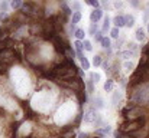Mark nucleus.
I'll return each instance as SVG.
<instances>
[{
    "instance_id": "nucleus-1",
    "label": "nucleus",
    "mask_w": 149,
    "mask_h": 138,
    "mask_svg": "<svg viewBox=\"0 0 149 138\" xmlns=\"http://www.w3.org/2000/svg\"><path fill=\"white\" fill-rule=\"evenodd\" d=\"M143 125H145V117L138 118V119H127L126 122H123V124L120 125L119 130H120L123 134H130V133H133V131L142 128Z\"/></svg>"
},
{
    "instance_id": "nucleus-2",
    "label": "nucleus",
    "mask_w": 149,
    "mask_h": 138,
    "mask_svg": "<svg viewBox=\"0 0 149 138\" xmlns=\"http://www.w3.org/2000/svg\"><path fill=\"white\" fill-rule=\"evenodd\" d=\"M122 114L127 118V119H138V118H142L145 117L143 115V109L141 106H129V108H125L122 111Z\"/></svg>"
},
{
    "instance_id": "nucleus-3",
    "label": "nucleus",
    "mask_w": 149,
    "mask_h": 138,
    "mask_svg": "<svg viewBox=\"0 0 149 138\" xmlns=\"http://www.w3.org/2000/svg\"><path fill=\"white\" fill-rule=\"evenodd\" d=\"M16 58H17V55L13 50V47H6V49H1L0 50V60H3L7 65L13 63L16 60Z\"/></svg>"
},
{
    "instance_id": "nucleus-4",
    "label": "nucleus",
    "mask_w": 149,
    "mask_h": 138,
    "mask_svg": "<svg viewBox=\"0 0 149 138\" xmlns=\"http://www.w3.org/2000/svg\"><path fill=\"white\" fill-rule=\"evenodd\" d=\"M97 112H96V109L94 108H91V109H88L84 115H83V118H84V122L86 124H93L94 121H96V118H97Z\"/></svg>"
},
{
    "instance_id": "nucleus-5",
    "label": "nucleus",
    "mask_w": 149,
    "mask_h": 138,
    "mask_svg": "<svg viewBox=\"0 0 149 138\" xmlns=\"http://www.w3.org/2000/svg\"><path fill=\"white\" fill-rule=\"evenodd\" d=\"M100 19H103V9H94L91 13H90V20L91 23H97Z\"/></svg>"
},
{
    "instance_id": "nucleus-6",
    "label": "nucleus",
    "mask_w": 149,
    "mask_h": 138,
    "mask_svg": "<svg viewBox=\"0 0 149 138\" xmlns=\"http://www.w3.org/2000/svg\"><path fill=\"white\" fill-rule=\"evenodd\" d=\"M111 22H113V25H114L116 27H125V26H126V17H125L123 14L114 16Z\"/></svg>"
},
{
    "instance_id": "nucleus-7",
    "label": "nucleus",
    "mask_w": 149,
    "mask_h": 138,
    "mask_svg": "<svg viewBox=\"0 0 149 138\" xmlns=\"http://www.w3.org/2000/svg\"><path fill=\"white\" fill-rule=\"evenodd\" d=\"M130 137L132 138H146L148 137V130L142 127V128H139V130L130 133Z\"/></svg>"
},
{
    "instance_id": "nucleus-8",
    "label": "nucleus",
    "mask_w": 149,
    "mask_h": 138,
    "mask_svg": "<svg viewBox=\"0 0 149 138\" xmlns=\"http://www.w3.org/2000/svg\"><path fill=\"white\" fill-rule=\"evenodd\" d=\"M77 55H78V59H80V62H81L83 69H84V71L90 69V62H88V59L84 56V53H77Z\"/></svg>"
},
{
    "instance_id": "nucleus-9",
    "label": "nucleus",
    "mask_w": 149,
    "mask_h": 138,
    "mask_svg": "<svg viewBox=\"0 0 149 138\" xmlns=\"http://www.w3.org/2000/svg\"><path fill=\"white\" fill-rule=\"evenodd\" d=\"M135 36H136V41H139V42L145 41V38H146V35H145V29H143V27H138L136 32H135Z\"/></svg>"
},
{
    "instance_id": "nucleus-10",
    "label": "nucleus",
    "mask_w": 149,
    "mask_h": 138,
    "mask_svg": "<svg viewBox=\"0 0 149 138\" xmlns=\"http://www.w3.org/2000/svg\"><path fill=\"white\" fill-rule=\"evenodd\" d=\"M74 49H75L77 53H83V50H84V42L75 39V42H74Z\"/></svg>"
},
{
    "instance_id": "nucleus-11",
    "label": "nucleus",
    "mask_w": 149,
    "mask_h": 138,
    "mask_svg": "<svg viewBox=\"0 0 149 138\" xmlns=\"http://www.w3.org/2000/svg\"><path fill=\"white\" fill-rule=\"evenodd\" d=\"M23 6V0H10V7L13 10H19Z\"/></svg>"
},
{
    "instance_id": "nucleus-12",
    "label": "nucleus",
    "mask_w": 149,
    "mask_h": 138,
    "mask_svg": "<svg viewBox=\"0 0 149 138\" xmlns=\"http://www.w3.org/2000/svg\"><path fill=\"white\" fill-rule=\"evenodd\" d=\"M81 17H83V14H81V12H74V13H72V16H71V23H74V25H77V23H80V20H81Z\"/></svg>"
},
{
    "instance_id": "nucleus-13",
    "label": "nucleus",
    "mask_w": 149,
    "mask_h": 138,
    "mask_svg": "<svg viewBox=\"0 0 149 138\" xmlns=\"http://www.w3.org/2000/svg\"><path fill=\"white\" fill-rule=\"evenodd\" d=\"M113 87H114V81L113 79H107L106 82H104V91L106 92H111L113 91Z\"/></svg>"
},
{
    "instance_id": "nucleus-14",
    "label": "nucleus",
    "mask_w": 149,
    "mask_h": 138,
    "mask_svg": "<svg viewBox=\"0 0 149 138\" xmlns=\"http://www.w3.org/2000/svg\"><path fill=\"white\" fill-rule=\"evenodd\" d=\"M61 9H62V13H64V14H67V16H68V14H71V13H74V12H72V9H71L65 1H61Z\"/></svg>"
},
{
    "instance_id": "nucleus-15",
    "label": "nucleus",
    "mask_w": 149,
    "mask_h": 138,
    "mask_svg": "<svg viewBox=\"0 0 149 138\" xmlns=\"http://www.w3.org/2000/svg\"><path fill=\"white\" fill-rule=\"evenodd\" d=\"M110 23H111L110 17H109V16H106V17H104V22H103V27H101V32H109V30H110Z\"/></svg>"
},
{
    "instance_id": "nucleus-16",
    "label": "nucleus",
    "mask_w": 149,
    "mask_h": 138,
    "mask_svg": "<svg viewBox=\"0 0 149 138\" xmlns=\"http://www.w3.org/2000/svg\"><path fill=\"white\" fill-rule=\"evenodd\" d=\"M74 36H75V39H78V41H84V39H86V32H84V29H77V30L74 32Z\"/></svg>"
},
{
    "instance_id": "nucleus-17",
    "label": "nucleus",
    "mask_w": 149,
    "mask_h": 138,
    "mask_svg": "<svg viewBox=\"0 0 149 138\" xmlns=\"http://www.w3.org/2000/svg\"><path fill=\"white\" fill-rule=\"evenodd\" d=\"M94 106H96V109H103V108H104V101H103L101 96H96V99H94Z\"/></svg>"
},
{
    "instance_id": "nucleus-18",
    "label": "nucleus",
    "mask_w": 149,
    "mask_h": 138,
    "mask_svg": "<svg viewBox=\"0 0 149 138\" xmlns=\"http://www.w3.org/2000/svg\"><path fill=\"white\" fill-rule=\"evenodd\" d=\"M101 47H104V49H109V47H111V41H110V38H107V36H104L103 39H101Z\"/></svg>"
},
{
    "instance_id": "nucleus-19",
    "label": "nucleus",
    "mask_w": 149,
    "mask_h": 138,
    "mask_svg": "<svg viewBox=\"0 0 149 138\" xmlns=\"http://www.w3.org/2000/svg\"><path fill=\"white\" fill-rule=\"evenodd\" d=\"M125 17H126V26L127 27H133L135 26V17L130 16V14H126Z\"/></svg>"
},
{
    "instance_id": "nucleus-20",
    "label": "nucleus",
    "mask_w": 149,
    "mask_h": 138,
    "mask_svg": "<svg viewBox=\"0 0 149 138\" xmlns=\"http://www.w3.org/2000/svg\"><path fill=\"white\" fill-rule=\"evenodd\" d=\"M119 35H120V27H113V29H110V36L113 38V39H117L119 38Z\"/></svg>"
},
{
    "instance_id": "nucleus-21",
    "label": "nucleus",
    "mask_w": 149,
    "mask_h": 138,
    "mask_svg": "<svg viewBox=\"0 0 149 138\" xmlns=\"http://www.w3.org/2000/svg\"><path fill=\"white\" fill-rule=\"evenodd\" d=\"M122 99V93L119 91H116L113 93V99H111V102H113V105H117L119 104V101Z\"/></svg>"
},
{
    "instance_id": "nucleus-22",
    "label": "nucleus",
    "mask_w": 149,
    "mask_h": 138,
    "mask_svg": "<svg viewBox=\"0 0 149 138\" xmlns=\"http://www.w3.org/2000/svg\"><path fill=\"white\" fill-rule=\"evenodd\" d=\"M101 63H103L101 56H100V55H94V56H93V65L97 68V66H101Z\"/></svg>"
},
{
    "instance_id": "nucleus-23",
    "label": "nucleus",
    "mask_w": 149,
    "mask_h": 138,
    "mask_svg": "<svg viewBox=\"0 0 149 138\" xmlns=\"http://www.w3.org/2000/svg\"><path fill=\"white\" fill-rule=\"evenodd\" d=\"M133 55H135V52H132V50H129V49L125 50V52H120V56L125 58V59H129V58H132Z\"/></svg>"
},
{
    "instance_id": "nucleus-24",
    "label": "nucleus",
    "mask_w": 149,
    "mask_h": 138,
    "mask_svg": "<svg viewBox=\"0 0 149 138\" xmlns=\"http://www.w3.org/2000/svg\"><path fill=\"white\" fill-rule=\"evenodd\" d=\"M86 3H87L88 6L94 7V9H99L100 7V0H86Z\"/></svg>"
},
{
    "instance_id": "nucleus-25",
    "label": "nucleus",
    "mask_w": 149,
    "mask_h": 138,
    "mask_svg": "<svg viewBox=\"0 0 149 138\" xmlns=\"http://www.w3.org/2000/svg\"><path fill=\"white\" fill-rule=\"evenodd\" d=\"M90 79H91L94 84L100 82V73H97V72H91V73H90Z\"/></svg>"
},
{
    "instance_id": "nucleus-26",
    "label": "nucleus",
    "mask_w": 149,
    "mask_h": 138,
    "mask_svg": "<svg viewBox=\"0 0 149 138\" xmlns=\"http://www.w3.org/2000/svg\"><path fill=\"white\" fill-rule=\"evenodd\" d=\"M61 138H77V137H75V134H74L72 130H67V131L62 134V137Z\"/></svg>"
},
{
    "instance_id": "nucleus-27",
    "label": "nucleus",
    "mask_w": 149,
    "mask_h": 138,
    "mask_svg": "<svg viewBox=\"0 0 149 138\" xmlns=\"http://www.w3.org/2000/svg\"><path fill=\"white\" fill-rule=\"evenodd\" d=\"M97 32H99V26H97V23H91V25H90V35L94 36Z\"/></svg>"
},
{
    "instance_id": "nucleus-28",
    "label": "nucleus",
    "mask_w": 149,
    "mask_h": 138,
    "mask_svg": "<svg viewBox=\"0 0 149 138\" xmlns=\"http://www.w3.org/2000/svg\"><path fill=\"white\" fill-rule=\"evenodd\" d=\"M7 20H9L7 12H0V23H6Z\"/></svg>"
},
{
    "instance_id": "nucleus-29",
    "label": "nucleus",
    "mask_w": 149,
    "mask_h": 138,
    "mask_svg": "<svg viewBox=\"0 0 149 138\" xmlns=\"http://www.w3.org/2000/svg\"><path fill=\"white\" fill-rule=\"evenodd\" d=\"M72 12H80L81 10V4H80V1H77V0H74L72 1Z\"/></svg>"
},
{
    "instance_id": "nucleus-30",
    "label": "nucleus",
    "mask_w": 149,
    "mask_h": 138,
    "mask_svg": "<svg viewBox=\"0 0 149 138\" xmlns=\"http://www.w3.org/2000/svg\"><path fill=\"white\" fill-rule=\"evenodd\" d=\"M83 42H84V49H86L87 52H91V50H93V45H91V42H90V41L84 39Z\"/></svg>"
},
{
    "instance_id": "nucleus-31",
    "label": "nucleus",
    "mask_w": 149,
    "mask_h": 138,
    "mask_svg": "<svg viewBox=\"0 0 149 138\" xmlns=\"http://www.w3.org/2000/svg\"><path fill=\"white\" fill-rule=\"evenodd\" d=\"M9 6H10V4H9L6 0H1V1H0V12H6Z\"/></svg>"
},
{
    "instance_id": "nucleus-32",
    "label": "nucleus",
    "mask_w": 149,
    "mask_h": 138,
    "mask_svg": "<svg viewBox=\"0 0 149 138\" xmlns=\"http://www.w3.org/2000/svg\"><path fill=\"white\" fill-rule=\"evenodd\" d=\"M123 68L126 69V71H133L135 69V65H133V62H125V65H123Z\"/></svg>"
},
{
    "instance_id": "nucleus-33",
    "label": "nucleus",
    "mask_w": 149,
    "mask_h": 138,
    "mask_svg": "<svg viewBox=\"0 0 149 138\" xmlns=\"http://www.w3.org/2000/svg\"><path fill=\"white\" fill-rule=\"evenodd\" d=\"M86 87H87V89H88V92H94V82H93L91 79L86 82Z\"/></svg>"
},
{
    "instance_id": "nucleus-34",
    "label": "nucleus",
    "mask_w": 149,
    "mask_h": 138,
    "mask_svg": "<svg viewBox=\"0 0 149 138\" xmlns=\"http://www.w3.org/2000/svg\"><path fill=\"white\" fill-rule=\"evenodd\" d=\"M7 66H9L7 63H4L3 60H0V73H4L7 71Z\"/></svg>"
},
{
    "instance_id": "nucleus-35",
    "label": "nucleus",
    "mask_w": 149,
    "mask_h": 138,
    "mask_svg": "<svg viewBox=\"0 0 149 138\" xmlns=\"http://www.w3.org/2000/svg\"><path fill=\"white\" fill-rule=\"evenodd\" d=\"M129 3H130V6L135 7V9H139V6H141L139 0H129Z\"/></svg>"
},
{
    "instance_id": "nucleus-36",
    "label": "nucleus",
    "mask_w": 149,
    "mask_h": 138,
    "mask_svg": "<svg viewBox=\"0 0 149 138\" xmlns=\"http://www.w3.org/2000/svg\"><path fill=\"white\" fill-rule=\"evenodd\" d=\"M103 38H104V36H103V32H97V33L94 35V41H96V42H101Z\"/></svg>"
},
{
    "instance_id": "nucleus-37",
    "label": "nucleus",
    "mask_w": 149,
    "mask_h": 138,
    "mask_svg": "<svg viewBox=\"0 0 149 138\" xmlns=\"http://www.w3.org/2000/svg\"><path fill=\"white\" fill-rule=\"evenodd\" d=\"M101 131H103V134L106 135V134H109V133H111V127H110V125H104V127L101 128Z\"/></svg>"
},
{
    "instance_id": "nucleus-38",
    "label": "nucleus",
    "mask_w": 149,
    "mask_h": 138,
    "mask_svg": "<svg viewBox=\"0 0 149 138\" xmlns=\"http://www.w3.org/2000/svg\"><path fill=\"white\" fill-rule=\"evenodd\" d=\"M127 46H129V50H132V52H136V50H138V45H136L135 42H130Z\"/></svg>"
},
{
    "instance_id": "nucleus-39",
    "label": "nucleus",
    "mask_w": 149,
    "mask_h": 138,
    "mask_svg": "<svg viewBox=\"0 0 149 138\" xmlns=\"http://www.w3.org/2000/svg\"><path fill=\"white\" fill-rule=\"evenodd\" d=\"M78 138H90V134H88V133H80V134H78Z\"/></svg>"
},
{
    "instance_id": "nucleus-40",
    "label": "nucleus",
    "mask_w": 149,
    "mask_h": 138,
    "mask_svg": "<svg viewBox=\"0 0 149 138\" xmlns=\"http://www.w3.org/2000/svg\"><path fill=\"white\" fill-rule=\"evenodd\" d=\"M114 7L120 9V7H123V3H122V1H119V0H116V1H114Z\"/></svg>"
},
{
    "instance_id": "nucleus-41",
    "label": "nucleus",
    "mask_w": 149,
    "mask_h": 138,
    "mask_svg": "<svg viewBox=\"0 0 149 138\" xmlns=\"http://www.w3.org/2000/svg\"><path fill=\"white\" fill-rule=\"evenodd\" d=\"M97 137H104V134H103V131H101V128L100 130H96V133H94Z\"/></svg>"
},
{
    "instance_id": "nucleus-42",
    "label": "nucleus",
    "mask_w": 149,
    "mask_h": 138,
    "mask_svg": "<svg viewBox=\"0 0 149 138\" xmlns=\"http://www.w3.org/2000/svg\"><path fill=\"white\" fill-rule=\"evenodd\" d=\"M101 3H103L104 7H110V1L109 0H101Z\"/></svg>"
},
{
    "instance_id": "nucleus-43",
    "label": "nucleus",
    "mask_w": 149,
    "mask_h": 138,
    "mask_svg": "<svg viewBox=\"0 0 149 138\" xmlns=\"http://www.w3.org/2000/svg\"><path fill=\"white\" fill-rule=\"evenodd\" d=\"M148 35H149V23H148Z\"/></svg>"
},
{
    "instance_id": "nucleus-44",
    "label": "nucleus",
    "mask_w": 149,
    "mask_h": 138,
    "mask_svg": "<svg viewBox=\"0 0 149 138\" xmlns=\"http://www.w3.org/2000/svg\"><path fill=\"white\" fill-rule=\"evenodd\" d=\"M1 29H3V26H0V30H1Z\"/></svg>"
},
{
    "instance_id": "nucleus-45",
    "label": "nucleus",
    "mask_w": 149,
    "mask_h": 138,
    "mask_svg": "<svg viewBox=\"0 0 149 138\" xmlns=\"http://www.w3.org/2000/svg\"><path fill=\"white\" fill-rule=\"evenodd\" d=\"M26 138H33V137H26Z\"/></svg>"
},
{
    "instance_id": "nucleus-46",
    "label": "nucleus",
    "mask_w": 149,
    "mask_h": 138,
    "mask_svg": "<svg viewBox=\"0 0 149 138\" xmlns=\"http://www.w3.org/2000/svg\"><path fill=\"white\" fill-rule=\"evenodd\" d=\"M59 1H64V0H59Z\"/></svg>"
}]
</instances>
